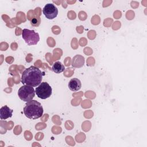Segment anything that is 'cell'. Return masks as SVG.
Returning a JSON list of instances; mask_svg holds the SVG:
<instances>
[{"label": "cell", "mask_w": 147, "mask_h": 147, "mask_svg": "<svg viewBox=\"0 0 147 147\" xmlns=\"http://www.w3.org/2000/svg\"><path fill=\"white\" fill-rule=\"evenodd\" d=\"M43 73L37 67L30 66L26 68L21 76V83L25 85L37 87L41 84Z\"/></svg>", "instance_id": "6da1fadb"}, {"label": "cell", "mask_w": 147, "mask_h": 147, "mask_svg": "<svg viewBox=\"0 0 147 147\" xmlns=\"http://www.w3.org/2000/svg\"><path fill=\"white\" fill-rule=\"evenodd\" d=\"M43 107L41 104L36 100L27 102L24 107L25 115L31 119H38L43 114Z\"/></svg>", "instance_id": "7a4b0ae2"}, {"label": "cell", "mask_w": 147, "mask_h": 147, "mask_svg": "<svg viewBox=\"0 0 147 147\" xmlns=\"http://www.w3.org/2000/svg\"><path fill=\"white\" fill-rule=\"evenodd\" d=\"M35 90L32 86L24 85L18 91V95L20 99L24 102H29L33 99L35 95Z\"/></svg>", "instance_id": "3957f363"}, {"label": "cell", "mask_w": 147, "mask_h": 147, "mask_svg": "<svg viewBox=\"0 0 147 147\" xmlns=\"http://www.w3.org/2000/svg\"><path fill=\"white\" fill-rule=\"evenodd\" d=\"M22 37L28 45H36L40 40V36L38 33L35 32L33 30L28 29H23Z\"/></svg>", "instance_id": "277c9868"}, {"label": "cell", "mask_w": 147, "mask_h": 147, "mask_svg": "<svg viewBox=\"0 0 147 147\" xmlns=\"http://www.w3.org/2000/svg\"><path fill=\"white\" fill-rule=\"evenodd\" d=\"M52 89L51 86L47 82H42L35 90L37 96L42 99L48 98L52 95Z\"/></svg>", "instance_id": "5b68a950"}, {"label": "cell", "mask_w": 147, "mask_h": 147, "mask_svg": "<svg viewBox=\"0 0 147 147\" xmlns=\"http://www.w3.org/2000/svg\"><path fill=\"white\" fill-rule=\"evenodd\" d=\"M42 13L48 20H53L57 17L58 9L53 3H47L42 9Z\"/></svg>", "instance_id": "8992f818"}, {"label": "cell", "mask_w": 147, "mask_h": 147, "mask_svg": "<svg viewBox=\"0 0 147 147\" xmlns=\"http://www.w3.org/2000/svg\"><path fill=\"white\" fill-rule=\"evenodd\" d=\"M68 87L72 91L75 92L79 91L82 87V83L78 78H72L68 83Z\"/></svg>", "instance_id": "52a82bcc"}, {"label": "cell", "mask_w": 147, "mask_h": 147, "mask_svg": "<svg viewBox=\"0 0 147 147\" xmlns=\"http://www.w3.org/2000/svg\"><path fill=\"white\" fill-rule=\"evenodd\" d=\"M13 110L5 105L0 109V118L1 119H6L12 117Z\"/></svg>", "instance_id": "ba28073f"}, {"label": "cell", "mask_w": 147, "mask_h": 147, "mask_svg": "<svg viewBox=\"0 0 147 147\" xmlns=\"http://www.w3.org/2000/svg\"><path fill=\"white\" fill-rule=\"evenodd\" d=\"M85 62L84 57L80 55H75L72 60L71 64L75 68H81L84 65Z\"/></svg>", "instance_id": "9c48e42d"}, {"label": "cell", "mask_w": 147, "mask_h": 147, "mask_svg": "<svg viewBox=\"0 0 147 147\" xmlns=\"http://www.w3.org/2000/svg\"><path fill=\"white\" fill-rule=\"evenodd\" d=\"M52 69L56 74H60L64 71L65 67L64 65L61 62L56 61L53 63L52 67Z\"/></svg>", "instance_id": "30bf717a"}, {"label": "cell", "mask_w": 147, "mask_h": 147, "mask_svg": "<svg viewBox=\"0 0 147 147\" xmlns=\"http://www.w3.org/2000/svg\"><path fill=\"white\" fill-rule=\"evenodd\" d=\"M41 23V18L39 16H35L30 20V24L33 26H38Z\"/></svg>", "instance_id": "8fae6325"}]
</instances>
